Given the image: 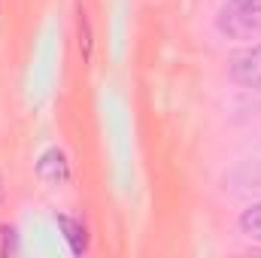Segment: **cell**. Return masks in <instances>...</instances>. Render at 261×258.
Masks as SVG:
<instances>
[{
    "mask_svg": "<svg viewBox=\"0 0 261 258\" xmlns=\"http://www.w3.org/2000/svg\"><path fill=\"white\" fill-rule=\"evenodd\" d=\"M58 225H61V231H64L70 249H73L76 255H82V252L88 249V231H85V225L76 222V219H70V216H58Z\"/></svg>",
    "mask_w": 261,
    "mask_h": 258,
    "instance_id": "cell-4",
    "label": "cell"
},
{
    "mask_svg": "<svg viewBox=\"0 0 261 258\" xmlns=\"http://www.w3.org/2000/svg\"><path fill=\"white\" fill-rule=\"evenodd\" d=\"M216 28L231 40L261 37V0H225L219 6Z\"/></svg>",
    "mask_w": 261,
    "mask_h": 258,
    "instance_id": "cell-1",
    "label": "cell"
},
{
    "mask_svg": "<svg viewBox=\"0 0 261 258\" xmlns=\"http://www.w3.org/2000/svg\"><path fill=\"white\" fill-rule=\"evenodd\" d=\"M228 73L237 85L243 88H261V43H252L246 49H240L231 64H228Z\"/></svg>",
    "mask_w": 261,
    "mask_h": 258,
    "instance_id": "cell-2",
    "label": "cell"
},
{
    "mask_svg": "<svg viewBox=\"0 0 261 258\" xmlns=\"http://www.w3.org/2000/svg\"><path fill=\"white\" fill-rule=\"evenodd\" d=\"M79 34H82V55L88 58L91 55V34H88V18H85V12H79Z\"/></svg>",
    "mask_w": 261,
    "mask_h": 258,
    "instance_id": "cell-7",
    "label": "cell"
},
{
    "mask_svg": "<svg viewBox=\"0 0 261 258\" xmlns=\"http://www.w3.org/2000/svg\"><path fill=\"white\" fill-rule=\"evenodd\" d=\"M240 231H243L249 240L261 243V203H252L249 210L240 213Z\"/></svg>",
    "mask_w": 261,
    "mask_h": 258,
    "instance_id": "cell-5",
    "label": "cell"
},
{
    "mask_svg": "<svg viewBox=\"0 0 261 258\" xmlns=\"http://www.w3.org/2000/svg\"><path fill=\"white\" fill-rule=\"evenodd\" d=\"M37 176H40L43 186H52V189L64 186L67 179H70V161H67V155L61 149H46L40 155V161H37Z\"/></svg>",
    "mask_w": 261,
    "mask_h": 258,
    "instance_id": "cell-3",
    "label": "cell"
},
{
    "mask_svg": "<svg viewBox=\"0 0 261 258\" xmlns=\"http://www.w3.org/2000/svg\"><path fill=\"white\" fill-rule=\"evenodd\" d=\"M18 249V234L12 225H3L0 228V255H12Z\"/></svg>",
    "mask_w": 261,
    "mask_h": 258,
    "instance_id": "cell-6",
    "label": "cell"
},
{
    "mask_svg": "<svg viewBox=\"0 0 261 258\" xmlns=\"http://www.w3.org/2000/svg\"><path fill=\"white\" fill-rule=\"evenodd\" d=\"M0 197H3V179H0Z\"/></svg>",
    "mask_w": 261,
    "mask_h": 258,
    "instance_id": "cell-8",
    "label": "cell"
}]
</instances>
